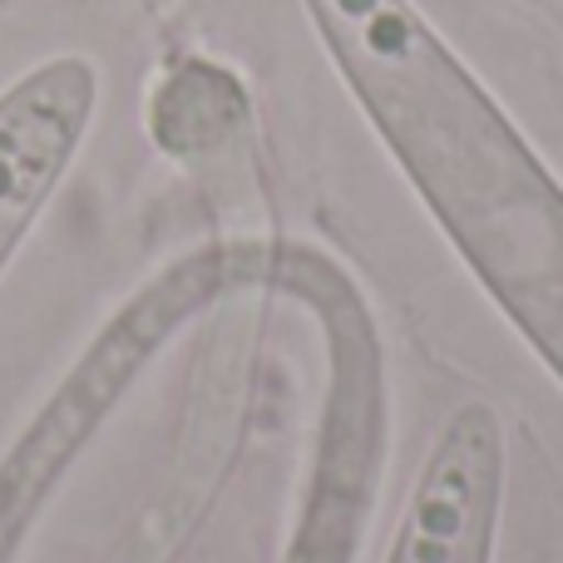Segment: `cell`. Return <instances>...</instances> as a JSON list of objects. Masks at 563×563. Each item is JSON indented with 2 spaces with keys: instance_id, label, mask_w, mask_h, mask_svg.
Listing matches in <instances>:
<instances>
[{
  "instance_id": "1",
  "label": "cell",
  "mask_w": 563,
  "mask_h": 563,
  "mask_svg": "<svg viewBox=\"0 0 563 563\" xmlns=\"http://www.w3.org/2000/svg\"><path fill=\"white\" fill-rule=\"evenodd\" d=\"M470 277L563 386V184L416 0H301Z\"/></svg>"
},
{
  "instance_id": "2",
  "label": "cell",
  "mask_w": 563,
  "mask_h": 563,
  "mask_svg": "<svg viewBox=\"0 0 563 563\" xmlns=\"http://www.w3.org/2000/svg\"><path fill=\"white\" fill-rule=\"evenodd\" d=\"M509 445L495 406L465 400L435 430L386 563H495Z\"/></svg>"
},
{
  "instance_id": "3",
  "label": "cell",
  "mask_w": 563,
  "mask_h": 563,
  "mask_svg": "<svg viewBox=\"0 0 563 563\" xmlns=\"http://www.w3.org/2000/svg\"><path fill=\"white\" fill-rule=\"evenodd\" d=\"M99 109V69L49 55L0 89V277L75 168Z\"/></svg>"
}]
</instances>
